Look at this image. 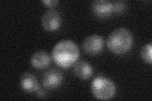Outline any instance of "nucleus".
<instances>
[{
	"label": "nucleus",
	"instance_id": "1",
	"mask_svg": "<svg viewBox=\"0 0 152 101\" xmlns=\"http://www.w3.org/2000/svg\"><path fill=\"white\" fill-rule=\"evenodd\" d=\"M80 51L75 43L69 39L61 40L53 47L51 57L55 63L66 68L73 65L79 58Z\"/></svg>",
	"mask_w": 152,
	"mask_h": 101
},
{
	"label": "nucleus",
	"instance_id": "2",
	"mask_svg": "<svg viewBox=\"0 0 152 101\" xmlns=\"http://www.w3.org/2000/svg\"><path fill=\"white\" fill-rule=\"evenodd\" d=\"M133 44V36L126 28H117L108 36L107 47L112 52L117 55L126 54Z\"/></svg>",
	"mask_w": 152,
	"mask_h": 101
},
{
	"label": "nucleus",
	"instance_id": "3",
	"mask_svg": "<svg viewBox=\"0 0 152 101\" xmlns=\"http://www.w3.org/2000/svg\"><path fill=\"white\" fill-rule=\"evenodd\" d=\"M91 90L94 97L97 99L109 100L115 95L116 86L110 79L98 76L92 81Z\"/></svg>",
	"mask_w": 152,
	"mask_h": 101
},
{
	"label": "nucleus",
	"instance_id": "4",
	"mask_svg": "<svg viewBox=\"0 0 152 101\" xmlns=\"http://www.w3.org/2000/svg\"><path fill=\"white\" fill-rule=\"evenodd\" d=\"M83 47L86 53L90 56H96L103 51L104 40L99 35L93 34L88 36L84 40Z\"/></svg>",
	"mask_w": 152,
	"mask_h": 101
},
{
	"label": "nucleus",
	"instance_id": "5",
	"mask_svg": "<svg viewBox=\"0 0 152 101\" xmlns=\"http://www.w3.org/2000/svg\"><path fill=\"white\" fill-rule=\"evenodd\" d=\"M61 23L60 13L55 9L46 12L41 18V25L45 30L48 32L57 31Z\"/></svg>",
	"mask_w": 152,
	"mask_h": 101
},
{
	"label": "nucleus",
	"instance_id": "6",
	"mask_svg": "<svg viewBox=\"0 0 152 101\" xmlns=\"http://www.w3.org/2000/svg\"><path fill=\"white\" fill-rule=\"evenodd\" d=\"M64 76L61 72L55 68L47 70L42 76V82L45 88L55 89L58 88L63 81Z\"/></svg>",
	"mask_w": 152,
	"mask_h": 101
},
{
	"label": "nucleus",
	"instance_id": "7",
	"mask_svg": "<svg viewBox=\"0 0 152 101\" xmlns=\"http://www.w3.org/2000/svg\"><path fill=\"white\" fill-rule=\"evenodd\" d=\"M91 9L94 15L105 18L113 12V3L106 0H95L91 3Z\"/></svg>",
	"mask_w": 152,
	"mask_h": 101
},
{
	"label": "nucleus",
	"instance_id": "8",
	"mask_svg": "<svg viewBox=\"0 0 152 101\" xmlns=\"http://www.w3.org/2000/svg\"><path fill=\"white\" fill-rule=\"evenodd\" d=\"M20 85L26 92L32 93L40 88V85L36 76L28 72L23 73L20 78Z\"/></svg>",
	"mask_w": 152,
	"mask_h": 101
},
{
	"label": "nucleus",
	"instance_id": "9",
	"mask_svg": "<svg viewBox=\"0 0 152 101\" xmlns=\"http://www.w3.org/2000/svg\"><path fill=\"white\" fill-rule=\"evenodd\" d=\"M73 71L74 74L81 80H88L92 76L93 74V67L88 62L79 61L75 62Z\"/></svg>",
	"mask_w": 152,
	"mask_h": 101
},
{
	"label": "nucleus",
	"instance_id": "10",
	"mask_svg": "<svg viewBox=\"0 0 152 101\" xmlns=\"http://www.w3.org/2000/svg\"><path fill=\"white\" fill-rule=\"evenodd\" d=\"M51 57L46 52L39 51L32 54L31 58L32 66L36 69H45L49 66Z\"/></svg>",
	"mask_w": 152,
	"mask_h": 101
},
{
	"label": "nucleus",
	"instance_id": "11",
	"mask_svg": "<svg viewBox=\"0 0 152 101\" xmlns=\"http://www.w3.org/2000/svg\"><path fill=\"white\" fill-rule=\"evenodd\" d=\"M151 51H152V44L151 43H148L142 46L141 50V56L146 62L148 64H151L152 62V57H151Z\"/></svg>",
	"mask_w": 152,
	"mask_h": 101
},
{
	"label": "nucleus",
	"instance_id": "12",
	"mask_svg": "<svg viewBox=\"0 0 152 101\" xmlns=\"http://www.w3.org/2000/svg\"><path fill=\"white\" fill-rule=\"evenodd\" d=\"M113 3V12L121 13L125 8V4L122 1H115Z\"/></svg>",
	"mask_w": 152,
	"mask_h": 101
},
{
	"label": "nucleus",
	"instance_id": "13",
	"mask_svg": "<svg viewBox=\"0 0 152 101\" xmlns=\"http://www.w3.org/2000/svg\"><path fill=\"white\" fill-rule=\"evenodd\" d=\"M58 0H43L42 1V3H43L45 5L48 7L50 8H53L56 7L58 3Z\"/></svg>",
	"mask_w": 152,
	"mask_h": 101
},
{
	"label": "nucleus",
	"instance_id": "14",
	"mask_svg": "<svg viewBox=\"0 0 152 101\" xmlns=\"http://www.w3.org/2000/svg\"><path fill=\"white\" fill-rule=\"evenodd\" d=\"M36 94L39 97H45L46 93H45V91L40 87L36 91Z\"/></svg>",
	"mask_w": 152,
	"mask_h": 101
}]
</instances>
